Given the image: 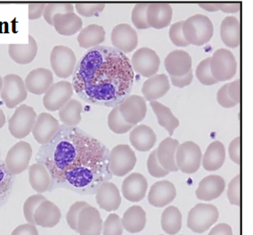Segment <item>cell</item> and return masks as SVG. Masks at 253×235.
Instances as JSON below:
<instances>
[{"mask_svg": "<svg viewBox=\"0 0 253 235\" xmlns=\"http://www.w3.org/2000/svg\"><path fill=\"white\" fill-rule=\"evenodd\" d=\"M210 70L213 78L219 81L232 79L237 72V62L232 51L218 49L210 57Z\"/></svg>", "mask_w": 253, "mask_h": 235, "instance_id": "obj_5", "label": "cell"}, {"mask_svg": "<svg viewBox=\"0 0 253 235\" xmlns=\"http://www.w3.org/2000/svg\"><path fill=\"white\" fill-rule=\"evenodd\" d=\"M53 84V74L45 68H38L33 70L26 76V85L27 92L35 95H43Z\"/></svg>", "mask_w": 253, "mask_h": 235, "instance_id": "obj_19", "label": "cell"}, {"mask_svg": "<svg viewBox=\"0 0 253 235\" xmlns=\"http://www.w3.org/2000/svg\"><path fill=\"white\" fill-rule=\"evenodd\" d=\"M160 64L161 61L157 52L147 47L138 49L133 53L131 61L133 72H137L144 78L152 77L156 75Z\"/></svg>", "mask_w": 253, "mask_h": 235, "instance_id": "obj_12", "label": "cell"}, {"mask_svg": "<svg viewBox=\"0 0 253 235\" xmlns=\"http://www.w3.org/2000/svg\"><path fill=\"white\" fill-rule=\"evenodd\" d=\"M107 124L112 132L117 134L126 133L133 127V125L126 123L124 118H122L119 111V106L113 108L111 112L109 113L107 118Z\"/></svg>", "mask_w": 253, "mask_h": 235, "instance_id": "obj_40", "label": "cell"}, {"mask_svg": "<svg viewBox=\"0 0 253 235\" xmlns=\"http://www.w3.org/2000/svg\"><path fill=\"white\" fill-rule=\"evenodd\" d=\"M96 203L98 206L107 212L117 211L121 205L120 191L116 185L110 181L104 182L96 189Z\"/></svg>", "mask_w": 253, "mask_h": 235, "instance_id": "obj_21", "label": "cell"}, {"mask_svg": "<svg viewBox=\"0 0 253 235\" xmlns=\"http://www.w3.org/2000/svg\"><path fill=\"white\" fill-rule=\"evenodd\" d=\"M196 75L199 82L205 86H212L217 83L210 70V58L203 60L196 69Z\"/></svg>", "mask_w": 253, "mask_h": 235, "instance_id": "obj_43", "label": "cell"}, {"mask_svg": "<svg viewBox=\"0 0 253 235\" xmlns=\"http://www.w3.org/2000/svg\"><path fill=\"white\" fill-rule=\"evenodd\" d=\"M111 41L115 49L126 54L132 52L136 48L138 36L132 26L119 24L112 30Z\"/></svg>", "mask_w": 253, "mask_h": 235, "instance_id": "obj_15", "label": "cell"}, {"mask_svg": "<svg viewBox=\"0 0 253 235\" xmlns=\"http://www.w3.org/2000/svg\"><path fill=\"white\" fill-rule=\"evenodd\" d=\"M172 7L167 3L149 4L147 9V21L150 27L162 29L169 26L172 20Z\"/></svg>", "mask_w": 253, "mask_h": 235, "instance_id": "obj_25", "label": "cell"}, {"mask_svg": "<svg viewBox=\"0 0 253 235\" xmlns=\"http://www.w3.org/2000/svg\"><path fill=\"white\" fill-rule=\"evenodd\" d=\"M61 213L60 208L49 200L45 199L41 203L35 213L36 225L42 228H52L60 223Z\"/></svg>", "mask_w": 253, "mask_h": 235, "instance_id": "obj_26", "label": "cell"}, {"mask_svg": "<svg viewBox=\"0 0 253 235\" xmlns=\"http://www.w3.org/2000/svg\"><path fill=\"white\" fill-rule=\"evenodd\" d=\"M219 218V212L215 205L198 204L189 211L187 215V227L197 234L209 230Z\"/></svg>", "mask_w": 253, "mask_h": 235, "instance_id": "obj_4", "label": "cell"}, {"mask_svg": "<svg viewBox=\"0 0 253 235\" xmlns=\"http://www.w3.org/2000/svg\"><path fill=\"white\" fill-rule=\"evenodd\" d=\"M198 5L201 8L208 11V12H217V11H219L216 3H199Z\"/></svg>", "mask_w": 253, "mask_h": 235, "instance_id": "obj_59", "label": "cell"}, {"mask_svg": "<svg viewBox=\"0 0 253 235\" xmlns=\"http://www.w3.org/2000/svg\"><path fill=\"white\" fill-rule=\"evenodd\" d=\"M6 119H5V116L3 110L0 108V129L5 125Z\"/></svg>", "mask_w": 253, "mask_h": 235, "instance_id": "obj_60", "label": "cell"}, {"mask_svg": "<svg viewBox=\"0 0 253 235\" xmlns=\"http://www.w3.org/2000/svg\"><path fill=\"white\" fill-rule=\"evenodd\" d=\"M109 169L112 175L124 177L131 172L136 164V155L129 145L119 144L109 152Z\"/></svg>", "mask_w": 253, "mask_h": 235, "instance_id": "obj_6", "label": "cell"}, {"mask_svg": "<svg viewBox=\"0 0 253 235\" xmlns=\"http://www.w3.org/2000/svg\"><path fill=\"white\" fill-rule=\"evenodd\" d=\"M202 156L201 149L197 143L188 141L179 144L175 156L177 169L183 173H196L201 166Z\"/></svg>", "mask_w": 253, "mask_h": 235, "instance_id": "obj_8", "label": "cell"}, {"mask_svg": "<svg viewBox=\"0 0 253 235\" xmlns=\"http://www.w3.org/2000/svg\"><path fill=\"white\" fill-rule=\"evenodd\" d=\"M216 4H217L218 9L223 13L235 14V13H238L241 9V3L239 2H227V3L220 2Z\"/></svg>", "mask_w": 253, "mask_h": 235, "instance_id": "obj_57", "label": "cell"}, {"mask_svg": "<svg viewBox=\"0 0 253 235\" xmlns=\"http://www.w3.org/2000/svg\"><path fill=\"white\" fill-rule=\"evenodd\" d=\"M45 199V196H43L42 195L36 194L31 196L26 200L23 210H24L25 218L28 222V224L36 225V221H35L36 210L40 205L41 203Z\"/></svg>", "mask_w": 253, "mask_h": 235, "instance_id": "obj_42", "label": "cell"}, {"mask_svg": "<svg viewBox=\"0 0 253 235\" xmlns=\"http://www.w3.org/2000/svg\"><path fill=\"white\" fill-rule=\"evenodd\" d=\"M228 94L231 99L238 105L241 101V84L240 79H236L229 84L228 86Z\"/></svg>", "mask_w": 253, "mask_h": 235, "instance_id": "obj_55", "label": "cell"}, {"mask_svg": "<svg viewBox=\"0 0 253 235\" xmlns=\"http://www.w3.org/2000/svg\"><path fill=\"white\" fill-rule=\"evenodd\" d=\"M11 235H38V231L36 229V225L25 224L17 226L12 232Z\"/></svg>", "mask_w": 253, "mask_h": 235, "instance_id": "obj_56", "label": "cell"}, {"mask_svg": "<svg viewBox=\"0 0 253 235\" xmlns=\"http://www.w3.org/2000/svg\"><path fill=\"white\" fill-rule=\"evenodd\" d=\"M36 110L27 105H21L15 109L8 121V130L16 139L26 138L30 134L36 123Z\"/></svg>", "mask_w": 253, "mask_h": 235, "instance_id": "obj_7", "label": "cell"}, {"mask_svg": "<svg viewBox=\"0 0 253 235\" xmlns=\"http://www.w3.org/2000/svg\"><path fill=\"white\" fill-rule=\"evenodd\" d=\"M106 39L104 27L92 24L81 29L78 36V42L81 48L92 49L99 46Z\"/></svg>", "mask_w": 253, "mask_h": 235, "instance_id": "obj_34", "label": "cell"}, {"mask_svg": "<svg viewBox=\"0 0 253 235\" xmlns=\"http://www.w3.org/2000/svg\"><path fill=\"white\" fill-rule=\"evenodd\" d=\"M150 106L152 107V110L157 118L159 124L167 130L169 136L173 135L175 130L179 125V121L173 115L172 111L158 101H151Z\"/></svg>", "mask_w": 253, "mask_h": 235, "instance_id": "obj_36", "label": "cell"}, {"mask_svg": "<svg viewBox=\"0 0 253 235\" xmlns=\"http://www.w3.org/2000/svg\"><path fill=\"white\" fill-rule=\"evenodd\" d=\"M2 86H3V78L1 77V75H0V91L2 89Z\"/></svg>", "mask_w": 253, "mask_h": 235, "instance_id": "obj_61", "label": "cell"}, {"mask_svg": "<svg viewBox=\"0 0 253 235\" xmlns=\"http://www.w3.org/2000/svg\"><path fill=\"white\" fill-rule=\"evenodd\" d=\"M229 156L235 164L241 163V138L236 137L229 145Z\"/></svg>", "mask_w": 253, "mask_h": 235, "instance_id": "obj_52", "label": "cell"}, {"mask_svg": "<svg viewBox=\"0 0 253 235\" xmlns=\"http://www.w3.org/2000/svg\"><path fill=\"white\" fill-rule=\"evenodd\" d=\"M29 183L32 189L38 194L50 190L51 184V175L43 164L36 163L29 167Z\"/></svg>", "mask_w": 253, "mask_h": 235, "instance_id": "obj_32", "label": "cell"}, {"mask_svg": "<svg viewBox=\"0 0 253 235\" xmlns=\"http://www.w3.org/2000/svg\"><path fill=\"white\" fill-rule=\"evenodd\" d=\"M88 205H90V204H87L86 202H84V201H79V202H76V203H74L71 205L66 216L67 223H68L69 226L71 227V230L75 231L76 233H78L79 216H80L81 211Z\"/></svg>", "mask_w": 253, "mask_h": 235, "instance_id": "obj_46", "label": "cell"}, {"mask_svg": "<svg viewBox=\"0 0 253 235\" xmlns=\"http://www.w3.org/2000/svg\"><path fill=\"white\" fill-rule=\"evenodd\" d=\"M51 69L57 77L67 78L73 74L77 64L74 51L65 45L53 47L50 55Z\"/></svg>", "mask_w": 253, "mask_h": 235, "instance_id": "obj_10", "label": "cell"}, {"mask_svg": "<svg viewBox=\"0 0 253 235\" xmlns=\"http://www.w3.org/2000/svg\"><path fill=\"white\" fill-rule=\"evenodd\" d=\"M33 155L32 146L26 142H18L7 152L5 156V165L6 169L12 175L23 173L29 167Z\"/></svg>", "mask_w": 253, "mask_h": 235, "instance_id": "obj_11", "label": "cell"}, {"mask_svg": "<svg viewBox=\"0 0 253 235\" xmlns=\"http://www.w3.org/2000/svg\"><path fill=\"white\" fill-rule=\"evenodd\" d=\"M225 189L224 179L218 175H210L200 181L196 191L198 199L211 201L216 199Z\"/></svg>", "mask_w": 253, "mask_h": 235, "instance_id": "obj_24", "label": "cell"}, {"mask_svg": "<svg viewBox=\"0 0 253 235\" xmlns=\"http://www.w3.org/2000/svg\"><path fill=\"white\" fill-rule=\"evenodd\" d=\"M184 21L177 22L170 26L169 29V38L172 41L173 44L177 47H187L189 43L186 41L183 35L182 27Z\"/></svg>", "mask_w": 253, "mask_h": 235, "instance_id": "obj_50", "label": "cell"}, {"mask_svg": "<svg viewBox=\"0 0 253 235\" xmlns=\"http://www.w3.org/2000/svg\"><path fill=\"white\" fill-rule=\"evenodd\" d=\"M124 229L131 234L142 232L146 225V213L139 205H133L126 211L122 218Z\"/></svg>", "mask_w": 253, "mask_h": 235, "instance_id": "obj_33", "label": "cell"}, {"mask_svg": "<svg viewBox=\"0 0 253 235\" xmlns=\"http://www.w3.org/2000/svg\"><path fill=\"white\" fill-rule=\"evenodd\" d=\"M170 88L169 79L166 74H156L148 78L142 87L143 98L147 101H157L164 97Z\"/></svg>", "mask_w": 253, "mask_h": 235, "instance_id": "obj_23", "label": "cell"}, {"mask_svg": "<svg viewBox=\"0 0 253 235\" xmlns=\"http://www.w3.org/2000/svg\"><path fill=\"white\" fill-rule=\"evenodd\" d=\"M182 31L186 41L189 44L202 46L213 37V23L208 16L198 14L184 21Z\"/></svg>", "mask_w": 253, "mask_h": 235, "instance_id": "obj_3", "label": "cell"}, {"mask_svg": "<svg viewBox=\"0 0 253 235\" xmlns=\"http://www.w3.org/2000/svg\"><path fill=\"white\" fill-rule=\"evenodd\" d=\"M240 189H241V176L237 175L231 180L227 189V197L229 202L236 206H239L241 204Z\"/></svg>", "mask_w": 253, "mask_h": 235, "instance_id": "obj_49", "label": "cell"}, {"mask_svg": "<svg viewBox=\"0 0 253 235\" xmlns=\"http://www.w3.org/2000/svg\"><path fill=\"white\" fill-rule=\"evenodd\" d=\"M82 110L83 107L80 101L70 99L59 110V118L61 123L69 127H76L81 123Z\"/></svg>", "mask_w": 253, "mask_h": 235, "instance_id": "obj_37", "label": "cell"}, {"mask_svg": "<svg viewBox=\"0 0 253 235\" xmlns=\"http://www.w3.org/2000/svg\"><path fill=\"white\" fill-rule=\"evenodd\" d=\"M148 3H140L134 5L132 11V22L133 26L138 29H148L151 28L147 21V9Z\"/></svg>", "mask_w": 253, "mask_h": 235, "instance_id": "obj_44", "label": "cell"}, {"mask_svg": "<svg viewBox=\"0 0 253 235\" xmlns=\"http://www.w3.org/2000/svg\"><path fill=\"white\" fill-rule=\"evenodd\" d=\"M124 227L122 219L117 214H110L107 216L103 226V235H123Z\"/></svg>", "mask_w": 253, "mask_h": 235, "instance_id": "obj_45", "label": "cell"}, {"mask_svg": "<svg viewBox=\"0 0 253 235\" xmlns=\"http://www.w3.org/2000/svg\"><path fill=\"white\" fill-rule=\"evenodd\" d=\"M221 39L229 48H237L241 41V29L238 18L227 16L221 24Z\"/></svg>", "mask_w": 253, "mask_h": 235, "instance_id": "obj_35", "label": "cell"}, {"mask_svg": "<svg viewBox=\"0 0 253 235\" xmlns=\"http://www.w3.org/2000/svg\"><path fill=\"white\" fill-rule=\"evenodd\" d=\"M75 7L81 16L90 17L100 14L106 5L102 3H77Z\"/></svg>", "mask_w": 253, "mask_h": 235, "instance_id": "obj_48", "label": "cell"}, {"mask_svg": "<svg viewBox=\"0 0 253 235\" xmlns=\"http://www.w3.org/2000/svg\"><path fill=\"white\" fill-rule=\"evenodd\" d=\"M225 154L223 143L215 141L210 143L202 156L203 168L208 171H215L222 168L225 160Z\"/></svg>", "mask_w": 253, "mask_h": 235, "instance_id": "obj_31", "label": "cell"}, {"mask_svg": "<svg viewBox=\"0 0 253 235\" xmlns=\"http://www.w3.org/2000/svg\"><path fill=\"white\" fill-rule=\"evenodd\" d=\"M73 11H74V5L71 3H50V4H46L42 16L44 20L50 26H52L53 25L52 19L55 15L73 13Z\"/></svg>", "mask_w": 253, "mask_h": 235, "instance_id": "obj_41", "label": "cell"}, {"mask_svg": "<svg viewBox=\"0 0 253 235\" xmlns=\"http://www.w3.org/2000/svg\"><path fill=\"white\" fill-rule=\"evenodd\" d=\"M228 86H229V84H225L218 90L217 95H216L217 102L220 106H222L224 108H234L237 106V104L233 101L229 96Z\"/></svg>", "mask_w": 253, "mask_h": 235, "instance_id": "obj_51", "label": "cell"}, {"mask_svg": "<svg viewBox=\"0 0 253 235\" xmlns=\"http://www.w3.org/2000/svg\"><path fill=\"white\" fill-rule=\"evenodd\" d=\"M179 146V142L176 139L168 137L160 143L157 151V158L163 169L169 172H176L178 170L176 164V152Z\"/></svg>", "mask_w": 253, "mask_h": 235, "instance_id": "obj_27", "label": "cell"}, {"mask_svg": "<svg viewBox=\"0 0 253 235\" xmlns=\"http://www.w3.org/2000/svg\"><path fill=\"white\" fill-rule=\"evenodd\" d=\"M14 183L15 176L6 169L5 162L0 159V209L9 199Z\"/></svg>", "mask_w": 253, "mask_h": 235, "instance_id": "obj_39", "label": "cell"}, {"mask_svg": "<svg viewBox=\"0 0 253 235\" xmlns=\"http://www.w3.org/2000/svg\"><path fill=\"white\" fill-rule=\"evenodd\" d=\"M147 168L149 173L154 178H163L169 173L168 170L162 168V165L159 162L157 158V151L154 150L150 154L147 160Z\"/></svg>", "mask_w": 253, "mask_h": 235, "instance_id": "obj_47", "label": "cell"}, {"mask_svg": "<svg viewBox=\"0 0 253 235\" xmlns=\"http://www.w3.org/2000/svg\"><path fill=\"white\" fill-rule=\"evenodd\" d=\"M119 111L126 123L135 125L146 117V100L138 95L129 96L119 105Z\"/></svg>", "mask_w": 253, "mask_h": 235, "instance_id": "obj_14", "label": "cell"}, {"mask_svg": "<svg viewBox=\"0 0 253 235\" xmlns=\"http://www.w3.org/2000/svg\"><path fill=\"white\" fill-rule=\"evenodd\" d=\"M52 23L56 32L64 36H74L82 29L83 21L80 16L73 13L57 14L53 16Z\"/></svg>", "mask_w": 253, "mask_h": 235, "instance_id": "obj_29", "label": "cell"}, {"mask_svg": "<svg viewBox=\"0 0 253 235\" xmlns=\"http://www.w3.org/2000/svg\"><path fill=\"white\" fill-rule=\"evenodd\" d=\"M134 72L129 58L110 46L89 49L77 62L72 87L85 102L116 108L130 96Z\"/></svg>", "mask_w": 253, "mask_h": 235, "instance_id": "obj_2", "label": "cell"}, {"mask_svg": "<svg viewBox=\"0 0 253 235\" xmlns=\"http://www.w3.org/2000/svg\"><path fill=\"white\" fill-rule=\"evenodd\" d=\"M162 228L169 235H177L182 226V215L176 206H168L162 215Z\"/></svg>", "mask_w": 253, "mask_h": 235, "instance_id": "obj_38", "label": "cell"}, {"mask_svg": "<svg viewBox=\"0 0 253 235\" xmlns=\"http://www.w3.org/2000/svg\"><path fill=\"white\" fill-rule=\"evenodd\" d=\"M170 81L174 87H187L191 84L193 81V71L191 70L186 75L180 76V77H174L170 76Z\"/></svg>", "mask_w": 253, "mask_h": 235, "instance_id": "obj_54", "label": "cell"}, {"mask_svg": "<svg viewBox=\"0 0 253 235\" xmlns=\"http://www.w3.org/2000/svg\"><path fill=\"white\" fill-rule=\"evenodd\" d=\"M208 235H233V230L227 224H219L210 231Z\"/></svg>", "mask_w": 253, "mask_h": 235, "instance_id": "obj_58", "label": "cell"}, {"mask_svg": "<svg viewBox=\"0 0 253 235\" xmlns=\"http://www.w3.org/2000/svg\"><path fill=\"white\" fill-rule=\"evenodd\" d=\"M0 96L8 108H15L27 97L25 81L16 74H7L3 78Z\"/></svg>", "mask_w": 253, "mask_h": 235, "instance_id": "obj_9", "label": "cell"}, {"mask_svg": "<svg viewBox=\"0 0 253 235\" xmlns=\"http://www.w3.org/2000/svg\"><path fill=\"white\" fill-rule=\"evenodd\" d=\"M44 3H32L28 5V17L29 20H36L43 15L45 8Z\"/></svg>", "mask_w": 253, "mask_h": 235, "instance_id": "obj_53", "label": "cell"}, {"mask_svg": "<svg viewBox=\"0 0 253 235\" xmlns=\"http://www.w3.org/2000/svg\"><path fill=\"white\" fill-rule=\"evenodd\" d=\"M108 156L109 150L101 142L63 124L49 143L41 146L36 159L51 175L50 190L63 188L90 195L112 179Z\"/></svg>", "mask_w": 253, "mask_h": 235, "instance_id": "obj_1", "label": "cell"}, {"mask_svg": "<svg viewBox=\"0 0 253 235\" xmlns=\"http://www.w3.org/2000/svg\"><path fill=\"white\" fill-rule=\"evenodd\" d=\"M59 121L49 113H41L36 118V123L32 130L36 142L43 145L55 136L60 129Z\"/></svg>", "mask_w": 253, "mask_h": 235, "instance_id": "obj_16", "label": "cell"}, {"mask_svg": "<svg viewBox=\"0 0 253 235\" xmlns=\"http://www.w3.org/2000/svg\"><path fill=\"white\" fill-rule=\"evenodd\" d=\"M164 65L170 76L180 77L192 70V59L187 51L175 50L165 58Z\"/></svg>", "mask_w": 253, "mask_h": 235, "instance_id": "obj_22", "label": "cell"}, {"mask_svg": "<svg viewBox=\"0 0 253 235\" xmlns=\"http://www.w3.org/2000/svg\"><path fill=\"white\" fill-rule=\"evenodd\" d=\"M29 42L27 44H9L8 54L14 62L18 64H29L36 59L38 51V45L36 39L28 36Z\"/></svg>", "mask_w": 253, "mask_h": 235, "instance_id": "obj_30", "label": "cell"}, {"mask_svg": "<svg viewBox=\"0 0 253 235\" xmlns=\"http://www.w3.org/2000/svg\"><path fill=\"white\" fill-rule=\"evenodd\" d=\"M177 190L169 180L158 181L152 185L148 194V201L152 206L161 208L167 206L176 198Z\"/></svg>", "mask_w": 253, "mask_h": 235, "instance_id": "obj_17", "label": "cell"}, {"mask_svg": "<svg viewBox=\"0 0 253 235\" xmlns=\"http://www.w3.org/2000/svg\"><path fill=\"white\" fill-rule=\"evenodd\" d=\"M129 138L132 147L139 152L150 151L157 141L154 131L146 124H141L133 128Z\"/></svg>", "mask_w": 253, "mask_h": 235, "instance_id": "obj_28", "label": "cell"}, {"mask_svg": "<svg viewBox=\"0 0 253 235\" xmlns=\"http://www.w3.org/2000/svg\"><path fill=\"white\" fill-rule=\"evenodd\" d=\"M148 190V182L143 175L132 173L124 179L122 194L130 202H139L144 198Z\"/></svg>", "mask_w": 253, "mask_h": 235, "instance_id": "obj_20", "label": "cell"}, {"mask_svg": "<svg viewBox=\"0 0 253 235\" xmlns=\"http://www.w3.org/2000/svg\"><path fill=\"white\" fill-rule=\"evenodd\" d=\"M72 84L66 80L56 82L46 91L42 98L44 108L48 111H59L73 95Z\"/></svg>", "mask_w": 253, "mask_h": 235, "instance_id": "obj_13", "label": "cell"}, {"mask_svg": "<svg viewBox=\"0 0 253 235\" xmlns=\"http://www.w3.org/2000/svg\"><path fill=\"white\" fill-rule=\"evenodd\" d=\"M103 220L98 210L88 205L82 210L78 221V233L80 235H100Z\"/></svg>", "mask_w": 253, "mask_h": 235, "instance_id": "obj_18", "label": "cell"}]
</instances>
